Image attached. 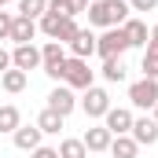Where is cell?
<instances>
[{"mask_svg": "<svg viewBox=\"0 0 158 158\" xmlns=\"http://www.w3.org/2000/svg\"><path fill=\"white\" fill-rule=\"evenodd\" d=\"M85 15H88V26H99V30L125 26V19H129V0H92Z\"/></svg>", "mask_w": 158, "mask_h": 158, "instance_id": "1", "label": "cell"}, {"mask_svg": "<svg viewBox=\"0 0 158 158\" xmlns=\"http://www.w3.org/2000/svg\"><path fill=\"white\" fill-rule=\"evenodd\" d=\"M59 85H66V88H74V92H85V88L96 85V70L88 66V59L66 55V63H63V81H59Z\"/></svg>", "mask_w": 158, "mask_h": 158, "instance_id": "2", "label": "cell"}, {"mask_svg": "<svg viewBox=\"0 0 158 158\" xmlns=\"http://www.w3.org/2000/svg\"><path fill=\"white\" fill-rule=\"evenodd\" d=\"M63 63H66V44H59V40H44V44H40V70L55 81V85L63 81Z\"/></svg>", "mask_w": 158, "mask_h": 158, "instance_id": "3", "label": "cell"}, {"mask_svg": "<svg viewBox=\"0 0 158 158\" xmlns=\"http://www.w3.org/2000/svg\"><path fill=\"white\" fill-rule=\"evenodd\" d=\"M129 52V37L121 26H110L103 33H96V55L99 59H114V55H125Z\"/></svg>", "mask_w": 158, "mask_h": 158, "instance_id": "4", "label": "cell"}, {"mask_svg": "<svg viewBox=\"0 0 158 158\" xmlns=\"http://www.w3.org/2000/svg\"><path fill=\"white\" fill-rule=\"evenodd\" d=\"M129 103H132L136 110H155V103H158V81H151V77L132 81V85H129Z\"/></svg>", "mask_w": 158, "mask_h": 158, "instance_id": "5", "label": "cell"}, {"mask_svg": "<svg viewBox=\"0 0 158 158\" xmlns=\"http://www.w3.org/2000/svg\"><path fill=\"white\" fill-rule=\"evenodd\" d=\"M77 107L88 114V118H103V114L110 110V92H107V88H99V85H92V88H85V92H81Z\"/></svg>", "mask_w": 158, "mask_h": 158, "instance_id": "6", "label": "cell"}, {"mask_svg": "<svg viewBox=\"0 0 158 158\" xmlns=\"http://www.w3.org/2000/svg\"><path fill=\"white\" fill-rule=\"evenodd\" d=\"M48 107H52L55 114L70 118V114L77 110V92H74V88H66V85H55V88L48 92Z\"/></svg>", "mask_w": 158, "mask_h": 158, "instance_id": "7", "label": "cell"}, {"mask_svg": "<svg viewBox=\"0 0 158 158\" xmlns=\"http://www.w3.org/2000/svg\"><path fill=\"white\" fill-rule=\"evenodd\" d=\"M11 66L30 74V70H40V48L37 44H15L11 48Z\"/></svg>", "mask_w": 158, "mask_h": 158, "instance_id": "8", "label": "cell"}, {"mask_svg": "<svg viewBox=\"0 0 158 158\" xmlns=\"http://www.w3.org/2000/svg\"><path fill=\"white\" fill-rule=\"evenodd\" d=\"M132 110L129 107H110L107 114H103V125L110 129V136H129V129H132Z\"/></svg>", "mask_w": 158, "mask_h": 158, "instance_id": "9", "label": "cell"}, {"mask_svg": "<svg viewBox=\"0 0 158 158\" xmlns=\"http://www.w3.org/2000/svg\"><path fill=\"white\" fill-rule=\"evenodd\" d=\"M129 136H132L140 147H155L158 143V121L155 118H136L132 129H129Z\"/></svg>", "mask_w": 158, "mask_h": 158, "instance_id": "10", "label": "cell"}, {"mask_svg": "<svg viewBox=\"0 0 158 158\" xmlns=\"http://www.w3.org/2000/svg\"><path fill=\"white\" fill-rule=\"evenodd\" d=\"M85 147H88V155H103V151H110V129L107 125H92V129H85Z\"/></svg>", "mask_w": 158, "mask_h": 158, "instance_id": "11", "label": "cell"}, {"mask_svg": "<svg viewBox=\"0 0 158 158\" xmlns=\"http://www.w3.org/2000/svg\"><path fill=\"white\" fill-rule=\"evenodd\" d=\"M40 140H44V132L37 129V121H33V125H19V129L11 132V143H15L19 151H37Z\"/></svg>", "mask_w": 158, "mask_h": 158, "instance_id": "12", "label": "cell"}, {"mask_svg": "<svg viewBox=\"0 0 158 158\" xmlns=\"http://www.w3.org/2000/svg\"><path fill=\"white\" fill-rule=\"evenodd\" d=\"M66 52H70L74 59H92V55H96V33H92V30H77L74 40L66 44Z\"/></svg>", "mask_w": 158, "mask_h": 158, "instance_id": "13", "label": "cell"}, {"mask_svg": "<svg viewBox=\"0 0 158 158\" xmlns=\"http://www.w3.org/2000/svg\"><path fill=\"white\" fill-rule=\"evenodd\" d=\"M125 37H129V48H147V40H151V30H147V22L143 19H125Z\"/></svg>", "mask_w": 158, "mask_h": 158, "instance_id": "14", "label": "cell"}, {"mask_svg": "<svg viewBox=\"0 0 158 158\" xmlns=\"http://www.w3.org/2000/svg\"><path fill=\"white\" fill-rule=\"evenodd\" d=\"M37 22L33 19H22V15H15V26H11V40L15 44H33V37H37Z\"/></svg>", "mask_w": 158, "mask_h": 158, "instance_id": "15", "label": "cell"}, {"mask_svg": "<svg viewBox=\"0 0 158 158\" xmlns=\"http://www.w3.org/2000/svg\"><path fill=\"white\" fill-rule=\"evenodd\" d=\"M26 85H30V74H22V70H4L0 74V88L7 92V96H19V92H26Z\"/></svg>", "mask_w": 158, "mask_h": 158, "instance_id": "16", "label": "cell"}, {"mask_svg": "<svg viewBox=\"0 0 158 158\" xmlns=\"http://www.w3.org/2000/svg\"><path fill=\"white\" fill-rule=\"evenodd\" d=\"M63 121H66L63 114H55L52 107H44V110L37 114V129L44 132V136H59V129H63Z\"/></svg>", "mask_w": 158, "mask_h": 158, "instance_id": "17", "label": "cell"}, {"mask_svg": "<svg viewBox=\"0 0 158 158\" xmlns=\"http://www.w3.org/2000/svg\"><path fill=\"white\" fill-rule=\"evenodd\" d=\"M19 125H22L19 107H15V103H4V107H0V136H11Z\"/></svg>", "mask_w": 158, "mask_h": 158, "instance_id": "18", "label": "cell"}, {"mask_svg": "<svg viewBox=\"0 0 158 158\" xmlns=\"http://www.w3.org/2000/svg\"><path fill=\"white\" fill-rule=\"evenodd\" d=\"M99 74H103V81H110V85H121L125 81V63H121V55H114V59H103V66H99Z\"/></svg>", "mask_w": 158, "mask_h": 158, "instance_id": "19", "label": "cell"}, {"mask_svg": "<svg viewBox=\"0 0 158 158\" xmlns=\"http://www.w3.org/2000/svg\"><path fill=\"white\" fill-rule=\"evenodd\" d=\"M59 158H88V147H85V140L81 136H66V140H59Z\"/></svg>", "mask_w": 158, "mask_h": 158, "instance_id": "20", "label": "cell"}, {"mask_svg": "<svg viewBox=\"0 0 158 158\" xmlns=\"http://www.w3.org/2000/svg\"><path fill=\"white\" fill-rule=\"evenodd\" d=\"M110 155L114 158H136L140 155V143H136L132 136H114V140H110Z\"/></svg>", "mask_w": 158, "mask_h": 158, "instance_id": "21", "label": "cell"}, {"mask_svg": "<svg viewBox=\"0 0 158 158\" xmlns=\"http://www.w3.org/2000/svg\"><path fill=\"white\" fill-rule=\"evenodd\" d=\"M44 11H48V0H19V15L22 19H33L37 22Z\"/></svg>", "mask_w": 158, "mask_h": 158, "instance_id": "22", "label": "cell"}, {"mask_svg": "<svg viewBox=\"0 0 158 158\" xmlns=\"http://www.w3.org/2000/svg\"><path fill=\"white\" fill-rule=\"evenodd\" d=\"M140 70H143V77L158 81V55H151V52H143V59H140Z\"/></svg>", "mask_w": 158, "mask_h": 158, "instance_id": "23", "label": "cell"}, {"mask_svg": "<svg viewBox=\"0 0 158 158\" xmlns=\"http://www.w3.org/2000/svg\"><path fill=\"white\" fill-rule=\"evenodd\" d=\"M11 26H15V15L0 11V40H11Z\"/></svg>", "mask_w": 158, "mask_h": 158, "instance_id": "24", "label": "cell"}, {"mask_svg": "<svg viewBox=\"0 0 158 158\" xmlns=\"http://www.w3.org/2000/svg\"><path fill=\"white\" fill-rule=\"evenodd\" d=\"M63 4H66V15H70V19H77V15L88 11V0H63Z\"/></svg>", "mask_w": 158, "mask_h": 158, "instance_id": "25", "label": "cell"}, {"mask_svg": "<svg viewBox=\"0 0 158 158\" xmlns=\"http://www.w3.org/2000/svg\"><path fill=\"white\" fill-rule=\"evenodd\" d=\"M158 0H129V11H155Z\"/></svg>", "mask_w": 158, "mask_h": 158, "instance_id": "26", "label": "cell"}, {"mask_svg": "<svg viewBox=\"0 0 158 158\" xmlns=\"http://www.w3.org/2000/svg\"><path fill=\"white\" fill-rule=\"evenodd\" d=\"M30 158H59V151H55V147H44V143H40L37 151H30Z\"/></svg>", "mask_w": 158, "mask_h": 158, "instance_id": "27", "label": "cell"}, {"mask_svg": "<svg viewBox=\"0 0 158 158\" xmlns=\"http://www.w3.org/2000/svg\"><path fill=\"white\" fill-rule=\"evenodd\" d=\"M143 52H151V55H158V22L151 26V40H147V48Z\"/></svg>", "mask_w": 158, "mask_h": 158, "instance_id": "28", "label": "cell"}, {"mask_svg": "<svg viewBox=\"0 0 158 158\" xmlns=\"http://www.w3.org/2000/svg\"><path fill=\"white\" fill-rule=\"evenodd\" d=\"M48 15H66V4L63 0H48Z\"/></svg>", "mask_w": 158, "mask_h": 158, "instance_id": "29", "label": "cell"}, {"mask_svg": "<svg viewBox=\"0 0 158 158\" xmlns=\"http://www.w3.org/2000/svg\"><path fill=\"white\" fill-rule=\"evenodd\" d=\"M4 70H11V52H7V48H0V74H4Z\"/></svg>", "mask_w": 158, "mask_h": 158, "instance_id": "30", "label": "cell"}, {"mask_svg": "<svg viewBox=\"0 0 158 158\" xmlns=\"http://www.w3.org/2000/svg\"><path fill=\"white\" fill-rule=\"evenodd\" d=\"M151 118H155V121H158V103H155V110H151Z\"/></svg>", "mask_w": 158, "mask_h": 158, "instance_id": "31", "label": "cell"}, {"mask_svg": "<svg viewBox=\"0 0 158 158\" xmlns=\"http://www.w3.org/2000/svg\"><path fill=\"white\" fill-rule=\"evenodd\" d=\"M7 4H11V0H0V11H4V7H7Z\"/></svg>", "mask_w": 158, "mask_h": 158, "instance_id": "32", "label": "cell"}]
</instances>
